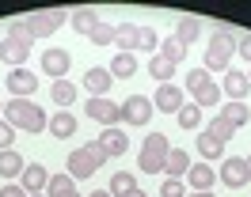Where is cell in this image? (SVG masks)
Listing matches in <instances>:
<instances>
[{"label": "cell", "mask_w": 251, "mask_h": 197, "mask_svg": "<svg viewBox=\"0 0 251 197\" xmlns=\"http://www.w3.org/2000/svg\"><path fill=\"white\" fill-rule=\"evenodd\" d=\"M4 121L12 129H27V133L50 129V118L42 114V106L34 103V99H12V103H4Z\"/></svg>", "instance_id": "6da1fadb"}, {"label": "cell", "mask_w": 251, "mask_h": 197, "mask_svg": "<svg viewBox=\"0 0 251 197\" xmlns=\"http://www.w3.org/2000/svg\"><path fill=\"white\" fill-rule=\"evenodd\" d=\"M110 155L103 148H99V140H92V144H84V148H76V152H69V163H65V175L73 182H80V178H95V171L107 163Z\"/></svg>", "instance_id": "7a4b0ae2"}, {"label": "cell", "mask_w": 251, "mask_h": 197, "mask_svg": "<svg viewBox=\"0 0 251 197\" xmlns=\"http://www.w3.org/2000/svg\"><path fill=\"white\" fill-rule=\"evenodd\" d=\"M168 152H172V144H168V136L156 129V133H149V136H145L141 152H137V167H141L145 175H164Z\"/></svg>", "instance_id": "3957f363"}, {"label": "cell", "mask_w": 251, "mask_h": 197, "mask_svg": "<svg viewBox=\"0 0 251 197\" xmlns=\"http://www.w3.org/2000/svg\"><path fill=\"white\" fill-rule=\"evenodd\" d=\"M232 53H236V34L232 30H217L205 45V72H228Z\"/></svg>", "instance_id": "277c9868"}, {"label": "cell", "mask_w": 251, "mask_h": 197, "mask_svg": "<svg viewBox=\"0 0 251 197\" xmlns=\"http://www.w3.org/2000/svg\"><path fill=\"white\" fill-rule=\"evenodd\" d=\"M61 23H65L61 12H34V15H27L23 23H16V27H12V34H19V38L34 42V38H46V34H53Z\"/></svg>", "instance_id": "5b68a950"}, {"label": "cell", "mask_w": 251, "mask_h": 197, "mask_svg": "<svg viewBox=\"0 0 251 197\" xmlns=\"http://www.w3.org/2000/svg\"><path fill=\"white\" fill-rule=\"evenodd\" d=\"M0 61H8L12 68H23V61H31V42L19 34H4L0 42Z\"/></svg>", "instance_id": "8992f818"}, {"label": "cell", "mask_w": 251, "mask_h": 197, "mask_svg": "<svg viewBox=\"0 0 251 197\" xmlns=\"http://www.w3.org/2000/svg\"><path fill=\"white\" fill-rule=\"evenodd\" d=\"M187 106V91L175 88V84H160L156 99H152V110H160V114H179Z\"/></svg>", "instance_id": "52a82bcc"}, {"label": "cell", "mask_w": 251, "mask_h": 197, "mask_svg": "<svg viewBox=\"0 0 251 197\" xmlns=\"http://www.w3.org/2000/svg\"><path fill=\"white\" fill-rule=\"evenodd\" d=\"M122 121L126 125H149V121H152V99L129 95V99L122 103Z\"/></svg>", "instance_id": "ba28073f"}, {"label": "cell", "mask_w": 251, "mask_h": 197, "mask_svg": "<svg viewBox=\"0 0 251 197\" xmlns=\"http://www.w3.org/2000/svg\"><path fill=\"white\" fill-rule=\"evenodd\" d=\"M88 118L99 121L103 129H114V121H122V106L118 103H110V99H88Z\"/></svg>", "instance_id": "9c48e42d"}, {"label": "cell", "mask_w": 251, "mask_h": 197, "mask_svg": "<svg viewBox=\"0 0 251 197\" xmlns=\"http://www.w3.org/2000/svg\"><path fill=\"white\" fill-rule=\"evenodd\" d=\"M221 182L232 186V190L248 186V163H244V155H225L221 159Z\"/></svg>", "instance_id": "30bf717a"}, {"label": "cell", "mask_w": 251, "mask_h": 197, "mask_svg": "<svg viewBox=\"0 0 251 197\" xmlns=\"http://www.w3.org/2000/svg\"><path fill=\"white\" fill-rule=\"evenodd\" d=\"M4 88L12 91V99H31V91H38V76L27 72V68H12Z\"/></svg>", "instance_id": "8fae6325"}, {"label": "cell", "mask_w": 251, "mask_h": 197, "mask_svg": "<svg viewBox=\"0 0 251 197\" xmlns=\"http://www.w3.org/2000/svg\"><path fill=\"white\" fill-rule=\"evenodd\" d=\"M221 91L228 95V103H244V99H248V91H251L248 72H240V68H228V72H225V80H221Z\"/></svg>", "instance_id": "7c38bea8"}, {"label": "cell", "mask_w": 251, "mask_h": 197, "mask_svg": "<svg viewBox=\"0 0 251 197\" xmlns=\"http://www.w3.org/2000/svg\"><path fill=\"white\" fill-rule=\"evenodd\" d=\"M69 65H73V53H69V49H46V53H42V72H50L53 80H65Z\"/></svg>", "instance_id": "4fadbf2b"}, {"label": "cell", "mask_w": 251, "mask_h": 197, "mask_svg": "<svg viewBox=\"0 0 251 197\" xmlns=\"http://www.w3.org/2000/svg\"><path fill=\"white\" fill-rule=\"evenodd\" d=\"M19 186H23V190H27V194H42V190H46L50 186V171L42 163H31L27 167V171H23V175H19Z\"/></svg>", "instance_id": "5bb4252c"}, {"label": "cell", "mask_w": 251, "mask_h": 197, "mask_svg": "<svg viewBox=\"0 0 251 197\" xmlns=\"http://www.w3.org/2000/svg\"><path fill=\"white\" fill-rule=\"evenodd\" d=\"M110 84H114L110 68H88V72H84V88L92 91V99H107Z\"/></svg>", "instance_id": "9a60e30c"}, {"label": "cell", "mask_w": 251, "mask_h": 197, "mask_svg": "<svg viewBox=\"0 0 251 197\" xmlns=\"http://www.w3.org/2000/svg\"><path fill=\"white\" fill-rule=\"evenodd\" d=\"M187 182L194 186V194H209V186L217 182V171L209 163H190V171H187Z\"/></svg>", "instance_id": "2e32d148"}, {"label": "cell", "mask_w": 251, "mask_h": 197, "mask_svg": "<svg viewBox=\"0 0 251 197\" xmlns=\"http://www.w3.org/2000/svg\"><path fill=\"white\" fill-rule=\"evenodd\" d=\"M99 148L107 152V155H126V152H129V140H126V133L114 125V129H103V133H99Z\"/></svg>", "instance_id": "e0dca14e"}, {"label": "cell", "mask_w": 251, "mask_h": 197, "mask_svg": "<svg viewBox=\"0 0 251 197\" xmlns=\"http://www.w3.org/2000/svg\"><path fill=\"white\" fill-rule=\"evenodd\" d=\"M23 171H27V163H23V155H19V152H12V148L0 152V178H4V182L19 178Z\"/></svg>", "instance_id": "ac0fdd59"}, {"label": "cell", "mask_w": 251, "mask_h": 197, "mask_svg": "<svg viewBox=\"0 0 251 197\" xmlns=\"http://www.w3.org/2000/svg\"><path fill=\"white\" fill-rule=\"evenodd\" d=\"M217 118L228 121L232 129H240V125H248V121H251V110H248V103H225L217 110Z\"/></svg>", "instance_id": "d6986e66"}, {"label": "cell", "mask_w": 251, "mask_h": 197, "mask_svg": "<svg viewBox=\"0 0 251 197\" xmlns=\"http://www.w3.org/2000/svg\"><path fill=\"white\" fill-rule=\"evenodd\" d=\"M187 171H190L187 148H172V152H168V163H164V175H168V178H183Z\"/></svg>", "instance_id": "ffe728a7"}, {"label": "cell", "mask_w": 251, "mask_h": 197, "mask_svg": "<svg viewBox=\"0 0 251 197\" xmlns=\"http://www.w3.org/2000/svg\"><path fill=\"white\" fill-rule=\"evenodd\" d=\"M198 34H202V23H198L194 15H183V19L175 23V38H179V42L187 45V49H190L194 42H198Z\"/></svg>", "instance_id": "44dd1931"}, {"label": "cell", "mask_w": 251, "mask_h": 197, "mask_svg": "<svg viewBox=\"0 0 251 197\" xmlns=\"http://www.w3.org/2000/svg\"><path fill=\"white\" fill-rule=\"evenodd\" d=\"M137 42H141V27L126 23V27H118V30H114V45H118L122 53H133V49H137Z\"/></svg>", "instance_id": "7402d4cb"}, {"label": "cell", "mask_w": 251, "mask_h": 197, "mask_svg": "<svg viewBox=\"0 0 251 197\" xmlns=\"http://www.w3.org/2000/svg\"><path fill=\"white\" fill-rule=\"evenodd\" d=\"M50 133L57 136V140H65V136H73V133H76V118H73L69 110H57V114L50 118Z\"/></svg>", "instance_id": "603a6c76"}, {"label": "cell", "mask_w": 251, "mask_h": 197, "mask_svg": "<svg viewBox=\"0 0 251 197\" xmlns=\"http://www.w3.org/2000/svg\"><path fill=\"white\" fill-rule=\"evenodd\" d=\"M179 65H172L168 57H160V53H152V61H149V76L156 80V84H172V76Z\"/></svg>", "instance_id": "cb8c5ba5"}, {"label": "cell", "mask_w": 251, "mask_h": 197, "mask_svg": "<svg viewBox=\"0 0 251 197\" xmlns=\"http://www.w3.org/2000/svg\"><path fill=\"white\" fill-rule=\"evenodd\" d=\"M194 152H198L202 159H217L221 152H225V144H221L213 133H198V144H194Z\"/></svg>", "instance_id": "d4e9b609"}, {"label": "cell", "mask_w": 251, "mask_h": 197, "mask_svg": "<svg viewBox=\"0 0 251 197\" xmlns=\"http://www.w3.org/2000/svg\"><path fill=\"white\" fill-rule=\"evenodd\" d=\"M160 57H168L172 65H179V61H187V45L179 42V38H160Z\"/></svg>", "instance_id": "484cf974"}, {"label": "cell", "mask_w": 251, "mask_h": 197, "mask_svg": "<svg viewBox=\"0 0 251 197\" xmlns=\"http://www.w3.org/2000/svg\"><path fill=\"white\" fill-rule=\"evenodd\" d=\"M133 72H137V61H133V53H118V57L110 61V76H118V80H129Z\"/></svg>", "instance_id": "4316f807"}, {"label": "cell", "mask_w": 251, "mask_h": 197, "mask_svg": "<svg viewBox=\"0 0 251 197\" xmlns=\"http://www.w3.org/2000/svg\"><path fill=\"white\" fill-rule=\"evenodd\" d=\"M50 95H53V103L61 106V110H69V103L76 99V88H73L69 80H53V88H50Z\"/></svg>", "instance_id": "83f0119b"}, {"label": "cell", "mask_w": 251, "mask_h": 197, "mask_svg": "<svg viewBox=\"0 0 251 197\" xmlns=\"http://www.w3.org/2000/svg\"><path fill=\"white\" fill-rule=\"evenodd\" d=\"M133 190H137L133 175H129V171H118V175L110 178V190H107V194L110 197H126V194H133Z\"/></svg>", "instance_id": "f1b7e54d"}, {"label": "cell", "mask_w": 251, "mask_h": 197, "mask_svg": "<svg viewBox=\"0 0 251 197\" xmlns=\"http://www.w3.org/2000/svg\"><path fill=\"white\" fill-rule=\"evenodd\" d=\"M95 27H99V19H95L92 8H76V12H73V30H80V34H92Z\"/></svg>", "instance_id": "f546056e"}, {"label": "cell", "mask_w": 251, "mask_h": 197, "mask_svg": "<svg viewBox=\"0 0 251 197\" xmlns=\"http://www.w3.org/2000/svg\"><path fill=\"white\" fill-rule=\"evenodd\" d=\"M46 190H50V197H69L73 190H76V182L61 171V175H50V186H46Z\"/></svg>", "instance_id": "4dcf8cb0"}, {"label": "cell", "mask_w": 251, "mask_h": 197, "mask_svg": "<svg viewBox=\"0 0 251 197\" xmlns=\"http://www.w3.org/2000/svg\"><path fill=\"white\" fill-rule=\"evenodd\" d=\"M175 121H179L183 129H198V125H202V110H198L194 103H187L179 114H175Z\"/></svg>", "instance_id": "1f68e13d"}, {"label": "cell", "mask_w": 251, "mask_h": 197, "mask_svg": "<svg viewBox=\"0 0 251 197\" xmlns=\"http://www.w3.org/2000/svg\"><path fill=\"white\" fill-rule=\"evenodd\" d=\"M217 99H221V91H217L213 80H209L202 91H194V106H198V110H202V106H217Z\"/></svg>", "instance_id": "d6a6232c"}, {"label": "cell", "mask_w": 251, "mask_h": 197, "mask_svg": "<svg viewBox=\"0 0 251 197\" xmlns=\"http://www.w3.org/2000/svg\"><path fill=\"white\" fill-rule=\"evenodd\" d=\"M141 53H160V34L152 27H141V42H137Z\"/></svg>", "instance_id": "836d02e7"}, {"label": "cell", "mask_w": 251, "mask_h": 197, "mask_svg": "<svg viewBox=\"0 0 251 197\" xmlns=\"http://www.w3.org/2000/svg\"><path fill=\"white\" fill-rule=\"evenodd\" d=\"M205 84H209V72H205V68H190V72H187V88H183V91L194 95V91H202Z\"/></svg>", "instance_id": "e575fe53"}, {"label": "cell", "mask_w": 251, "mask_h": 197, "mask_svg": "<svg viewBox=\"0 0 251 197\" xmlns=\"http://www.w3.org/2000/svg\"><path fill=\"white\" fill-rule=\"evenodd\" d=\"M205 133H213V136H217V140H221V144H228V140H232V133H236V129H232V125H228V121L213 118V121H209V129H205Z\"/></svg>", "instance_id": "d590c367"}, {"label": "cell", "mask_w": 251, "mask_h": 197, "mask_svg": "<svg viewBox=\"0 0 251 197\" xmlns=\"http://www.w3.org/2000/svg\"><path fill=\"white\" fill-rule=\"evenodd\" d=\"M114 30H118V27H110V23H99V27H95L88 38H92L95 45H110V42H114Z\"/></svg>", "instance_id": "8d00e7d4"}, {"label": "cell", "mask_w": 251, "mask_h": 197, "mask_svg": "<svg viewBox=\"0 0 251 197\" xmlns=\"http://www.w3.org/2000/svg\"><path fill=\"white\" fill-rule=\"evenodd\" d=\"M160 197H187V186L179 178H168L164 186H160Z\"/></svg>", "instance_id": "74e56055"}, {"label": "cell", "mask_w": 251, "mask_h": 197, "mask_svg": "<svg viewBox=\"0 0 251 197\" xmlns=\"http://www.w3.org/2000/svg\"><path fill=\"white\" fill-rule=\"evenodd\" d=\"M12 140H16V129H12L8 121L0 118V152H8V148H12Z\"/></svg>", "instance_id": "f35d334b"}, {"label": "cell", "mask_w": 251, "mask_h": 197, "mask_svg": "<svg viewBox=\"0 0 251 197\" xmlns=\"http://www.w3.org/2000/svg\"><path fill=\"white\" fill-rule=\"evenodd\" d=\"M236 53L244 61H251V34H244V38H236Z\"/></svg>", "instance_id": "ab89813d"}, {"label": "cell", "mask_w": 251, "mask_h": 197, "mask_svg": "<svg viewBox=\"0 0 251 197\" xmlns=\"http://www.w3.org/2000/svg\"><path fill=\"white\" fill-rule=\"evenodd\" d=\"M0 197H27V190H23L19 182H8V186L0 190Z\"/></svg>", "instance_id": "60d3db41"}, {"label": "cell", "mask_w": 251, "mask_h": 197, "mask_svg": "<svg viewBox=\"0 0 251 197\" xmlns=\"http://www.w3.org/2000/svg\"><path fill=\"white\" fill-rule=\"evenodd\" d=\"M126 197H149V194H145V190H133V194H126Z\"/></svg>", "instance_id": "b9f144b4"}, {"label": "cell", "mask_w": 251, "mask_h": 197, "mask_svg": "<svg viewBox=\"0 0 251 197\" xmlns=\"http://www.w3.org/2000/svg\"><path fill=\"white\" fill-rule=\"evenodd\" d=\"M92 197H110V194H107V190H95V194H92Z\"/></svg>", "instance_id": "7bdbcfd3"}, {"label": "cell", "mask_w": 251, "mask_h": 197, "mask_svg": "<svg viewBox=\"0 0 251 197\" xmlns=\"http://www.w3.org/2000/svg\"><path fill=\"white\" fill-rule=\"evenodd\" d=\"M244 163H248V182H251V155H248V159H244Z\"/></svg>", "instance_id": "ee69618b"}, {"label": "cell", "mask_w": 251, "mask_h": 197, "mask_svg": "<svg viewBox=\"0 0 251 197\" xmlns=\"http://www.w3.org/2000/svg\"><path fill=\"white\" fill-rule=\"evenodd\" d=\"M187 197H213V194H187Z\"/></svg>", "instance_id": "f6af8a7d"}, {"label": "cell", "mask_w": 251, "mask_h": 197, "mask_svg": "<svg viewBox=\"0 0 251 197\" xmlns=\"http://www.w3.org/2000/svg\"><path fill=\"white\" fill-rule=\"evenodd\" d=\"M0 118H4V103H0Z\"/></svg>", "instance_id": "bcb514c9"}, {"label": "cell", "mask_w": 251, "mask_h": 197, "mask_svg": "<svg viewBox=\"0 0 251 197\" xmlns=\"http://www.w3.org/2000/svg\"><path fill=\"white\" fill-rule=\"evenodd\" d=\"M69 197H80V194H76V190H73V194H69Z\"/></svg>", "instance_id": "7dc6e473"}, {"label": "cell", "mask_w": 251, "mask_h": 197, "mask_svg": "<svg viewBox=\"0 0 251 197\" xmlns=\"http://www.w3.org/2000/svg\"><path fill=\"white\" fill-rule=\"evenodd\" d=\"M248 80H251V68H248Z\"/></svg>", "instance_id": "c3c4849f"}, {"label": "cell", "mask_w": 251, "mask_h": 197, "mask_svg": "<svg viewBox=\"0 0 251 197\" xmlns=\"http://www.w3.org/2000/svg\"><path fill=\"white\" fill-rule=\"evenodd\" d=\"M34 197H42V194H34Z\"/></svg>", "instance_id": "681fc988"}]
</instances>
